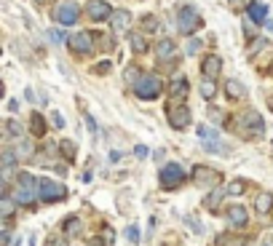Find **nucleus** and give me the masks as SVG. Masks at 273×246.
I'll return each instance as SVG.
<instances>
[{
  "instance_id": "nucleus-1",
  "label": "nucleus",
  "mask_w": 273,
  "mask_h": 246,
  "mask_svg": "<svg viewBox=\"0 0 273 246\" xmlns=\"http://www.w3.org/2000/svg\"><path fill=\"white\" fill-rule=\"evenodd\" d=\"M230 131L233 134H239L241 139H260L262 134H265V120H262L260 112L255 110H249V112H244V115H239L236 123H230Z\"/></svg>"
},
{
  "instance_id": "nucleus-2",
  "label": "nucleus",
  "mask_w": 273,
  "mask_h": 246,
  "mask_svg": "<svg viewBox=\"0 0 273 246\" xmlns=\"http://www.w3.org/2000/svg\"><path fill=\"white\" fill-rule=\"evenodd\" d=\"M161 91H164V80H161V75H155V72H145L142 78H139L134 83V94L139 99H158L161 97Z\"/></svg>"
},
{
  "instance_id": "nucleus-3",
  "label": "nucleus",
  "mask_w": 273,
  "mask_h": 246,
  "mask_svg": "<svg viewBox=\"0 0 273 246\" xmlns=\"http://www.w3.org/2000/svg\"><path fill=\"white\" fill-rule=\"evenodd\" d=\"M67 198V187H64L62 182H56V179H37V201L43 203H56V201H64Z\"/></svg>"
},
{
  "instance_id": "nucleus-4",
  "label": "nucleus",
  "mask_w": 273,
  "mask_h": 246,
  "mask_svg": "<svg viewBox=\"0 0 273 246\" xmlns=\"http://www.w3.org/2000/svg\"><path fill=\"white\" fill-rule=\"evenodd\" d=\"M177 27H180V32L190 37L196 30L201 27V16L196 11L193 6H182L180 11H177Z\"/></svg>"
},
{
  "instance_id": "nucleus-5",
  "label": "nucleus",
  "mask_w": 273,
  "mask_h": 246,
  "mask_svg": "<svg viewBox=\"0 0 273 246\" xmlns=\"http://www.w3.org/2000/svg\"><path fill=\"white\" fill-rule=\"evenodd\" d=\"M51 16L59 27H70L81 19V8H78V3H72V0H64V3H59L51 11Z\"/></svg>"
},
{
  "instance_id": "nucleus-6",
  "label": "nucleus",
  "mask_w": 273,
  "mask_h": 246,
  "mask_svg": "<svg viewBox=\"0 0 273 246\" xmlns=\"http://www.w3.org/2000/svg\"><path fill=\"white\" fill-rule=\"evenodd\" d=\"M158 179H161L164 190H174V187H180L185 182V169L180 163H166L161 169V174H158Z\"/></svg>"
},
{
  "instance_id": "nucleus-7",
  "label": "nucleus",
  "mask_w": 273,
  "mask_h": 246,
  "mask_svg": "<svg viewBox=\"0 0 273 246\" xmlns=\"http://www.w3.org/2000/svg\"><path fill=\"white\" fill-rule=\"evenodd\" d=\"M190 177H193V182L199 185V187H217V185H220V179H222V174L217 172V169H212V166H204V163L193 166Z\"/></svg>"
},
{
  "instance_id": "nucleus-8",
  "label": "nucleus",
  "mask_w": 273,
  "mask_h": 246,
  "mask_svg": "<svg viewBox=\"0 0 273 246\" xmlns=\"http://www.w3.org/2000/svg\"><path fill=\"white\" fill-rule=\"evenodd\" d=\"M67 46H70V51L72 54H91L94 51V32H86V30H81V32H72L67 35Z\"/></svg>"
},
{
  "instance_id": "nucleus-9",
  "label": "nucleus",
  "mask_w": 273,
  "mask_h": 246,
  "mask_svg": "<svg viewBox=\"0 0 273 246\" xmlns=\"http://www.w3.org/2000/svg\"><path fill=\"white\" fill-rule=\"evenodd\" d=\"M166 115H169V126L172 129H177V131H182V129H187L190 126V110H187V105H169L166 107Z\"/></svg>"
},
{
  "instance_id": "nucleus-10",
  "label": "nucleus",
  "mask_w": 273,
  "mask_h": 246,
  "mask_svg": "<svg viewBox=\"0 0 273 246\" xmlns=\"http://www.w3.org/2000/svg\"><path fill=\"white\" fill-rule=\"evenodd\" d=\"M199 139H201V145L209 150V153H225V147L220 145V137H217V131H214L212 126H206V123H201L199 129Z\"/></svg>"
},
{
  "instance_id": "nucleus-11",
  "label": "nucleus",
  "mask_w": 273,
  "mask_h": 246,
  "mask_svg": "<svg viewBox=\"0 0 273 246\" xmlns=\"http://www.w3.org/2000/svg\"><path fill=\"white\" fill-rule=\"evenodd\" d=\"M86 14H89V19H94V22H105V19H110L115 11L110 8L107 0H89V3H86Z\"/></svg>"
},
{
  "instance_id": "nucleus-12",
  "label": "nucleus",
  "mask_w": 273,
  "mask_h": 246,
  "mask_svg": "<svg viewBox=\"0 0 273 246\" xmlns=\"http://www.w3.org/2000/svg\"><path fill=\"white\" fill-rule=\"evenodd\" d=\"M155 56H158V62H164V64H174L177 62V46H174V40L164 37V40L155 46Z\"/></svg>"
},
{
  "instance_id": "nucleus-13",
  "label": "nucleus",
  "mask_w": 273,
  "mask_h": 246,
  "mask_svg": "<svg viewBox=\"0 0 273 246\" xmlns=\"http://www.w3.org/2000/svg\"><path fill=\"white\" fill-rule=\"evenodd\" d=\"M107 22H110V27H112V32H115V35H126L129 24H131V11H124V8H121V11H115Z\"/></svg>"
},
{
  "instance_id": "nucleus-14",
  "label": "nucleus",
  "mask_w": 273,
  "mask_h": 246,
  "mask_svg": "<svg viewBox=\"0 0 273 246\" xmlns=\"http://www.w3.org/2000/svg\"><path fill=\"white\" fill-rule=\"evenodd\" d=\"M222 70V59L217 54H206L204 56V62H201V72H204V78H217Z\"/></svg>"
},
{
  "instance_id": "nucleus-15",
  "label": "nucleus",
  "mask_w": 273,
  "mask_h": 246,
  "mask_svg": "<svg viewBox=\"0 0 273 246\" xmlns=\"http://www.w3.org/2000/svg\"><path fill=\"white\" fill-rule=\"evenodd\" d=\"M187 91H190V83H187L185 75H177V78L169 83V94H172L174 99H180V102L187 99Z\"/></svg>"
},
{
  "instance_id": "nucleus-16",
  "label": "nucleus",
  "mask_w": 273,
  "mask_h": 246,
  "mask_svg": "<svg viewBox=\"0 0 273 246\" xmlns=\"http://www.w3.org/2000/svg\"><path fill=\"white\" fill-rule=\"evenodd\" d=\"M247 16L252 19V22H255L257 27L265 22V16H268V6L262 3V0H252V3L247 6Z\"/></svg>"
},
{
  "instance_id": "nucleus-17",
  "label": "nucleus",
  "mask_w": 273,
  "mask_h": 246,
  "mask_svg": "<svg viewBox=\"0 0 273 246\" xmlns=\"http://www.w3.org/2000/svg\"><path fill=\"white\" fill-rule=\"evenodd\" d=\"M228 222H230V225H236V228H244V225L249 222L247 209H244L241 203H230V206H228Z\"/></svg>"
},
{
  "instance_id": "nucleus-18",
  "label": "nucleus",
  "mask_w": 273,
  "mask_h": 246,
  "mask_svg": "<svg viewBox=\"0 0 273 246\" xmlns=\"http://www.w3.org/2000/svg\"><path fill=\"white\" fill-rule=\"evenodd\" d=\"M35 198H37V185L35 187H30V185H16V190H14V201L16 203L27 206V203H32Z\"/></svg>"
},
{
  "instance_id": "nucleus-19",
  "label": "nucleus",
  "mask_w": 273,
  "mask_h": 246,
  "mask_svg": "<svg viewBox=\"0 0 273 246\" xmlns=\"http://www.w3.org/2000/svg\"><path fill=\"white\" fill-rule=\"evenodd\" d=\"M225 97L233 99V102H236V99H244V97H247V86H244L241 80L230 78L228 83H225Z\"/></svg>"
},
{
  "instance_id": "nucleus-20",
  "label": "nucleus",
  "mask_w": 273,
  "mask_h": 246,
  "mask_svg": "<svg viewBox=\"0 0 273 246\" xmlns=\"http://www.w3.org/2000/svg\"><path fill=\"white\" fill-rule=\"evenodd\" d=\"M62 233L67 235V238H78V235L83 233V222H81V217H67V220L62 222Z\"/></svg>"
},
{
  "instance_id": "nucleus-21",
  "label": "nucleus",
  "mask_w": 273,
  "mask_h": 246,
  "mask_svg": "<svg viewBox=\"0 0 273 246\" xmlns=\"http://www.w3.org/2000/svg\"><path fill=\"white\" fill-rule=\"evenodd\" d=\"M255 212L257 214H270L273 212V193H268V190L257 193V198H255Z\"/></svg>"
},
{
  "instance_id": "nucleus-22",
  "label": "nucleus",
  "mask_w": 273,
  "mask_h": 246,
  "mask_svg": "<svg viewBox=\"0 0 273 246\" xmlns=\"http://www.w3.org/2000/svg\"><path fill=\"white\" fill-rule=\"evenodd\" d=\"M30 134L37 137V139L46 137V118L41 115V112H32L30 115Z\"/></svg>"
},
{
  "instance_id": "nucleus-23",
  "label": "nucleus",
  "mask_w": 273,
  "mask_h": 246,
  "mask_svg": "<svg viewBox=\"0 0 273 246\" xmlns=\"http://www.w3.org/2000/svg\"><path fill=\"white\" fill-rule=\"evenodd\" d=\"M199 91H201V97L206 102H212L214 97H217V78H204L201 86H199Z\"/></svg>"
},
{
  "instance_id": "nucleus-24",
  "label": "nucleus",
  "mask_w": 273,
  "mask_h": 246,
  "mask_svg": "<svg viewBox=\"0 0 273 246\" xmlns=\"http://www.w3.org/2000/svg\"><path fill=\"white\" fill-rule=\"evenodd\" d=\"M249 238L244 235H233V233H220L217 235V246H247Z\"/></svg>"
},
{
  "instance_id": "nucleus-25",
  "label": "nucleus",
  "mask_w": 273,
  "mask_h": 246,
  "mask_svg": "<svg viewBox=\"0 0 273 246\" xmlns=\"http://www.w3.org/2000/svg\"><path fill=\"white\" fill-rule=\"evenodd\" d=\"M0 160H3V179H8V177H11V172H14V166H16V153H14L11 147H6L3 155H0Z\"/></svg>"
},
{
  "instance_id": "nucleus-26",
  "label": "nucleus",
  "mask_w": 273,
  "mask_h": 246,
  "mask_svg": "<svg viewBox=\"0 0 273 246\" xmlns=\"http://www.w3.org/2000/svg\"><path fill=\"white\" fill-rule=\"evenodd\" d=\"M129 43H131V49H134V54H145L147 51L145 32H129Z\"/></svg>"
},
{
  "instance_id": "nucleus-27",
  "label": "nucleus",
  "mask_w": 273,
  "mask_h": 246,
  "mask_svg": "<svg viewBox=\"0 0 273 246\" xmlns=\"http://www.w3.org/2000/svg\"><path fill=\"white\" fill-rule=\"evenodd\" d=\"M225 195V190H214V193H209L204 198V209L206 212H212V214H217V209H220V198Z\"/></svg>"
},
{
  "instance_id": "nucleus-28",
  "label": "nucleus",
  "mask_w": 273,
  "mask_h": 246,
  "mask_svg": "<svg viewBox=\"0 0 273 246\" xmlns=\"http://www.w3.org/2000/svg\"><path fill=\"white\" fill-rule=\"evenodd\" d=\"M14 209H16V201H14V198H8V193H6L3 201H0V212H3L6 228H8V222H11V217H14Z\"/></svg>"
},
{
  "instance_id": "nucleus-29",
  "label": "nucleus",
  "mask_w": 273,
  "mask_h": 246,
  "mask_svg": "<svg viewBox=\"0 0 273 246\" xmlns=\"http://www.w3.org/2000/svg\"><path fill=\"white\" fill-rule=\"evenodd\" d=\"M244 190H247V182H244V179H233V182H228V185H225V193H228V195H233V198H236V195H241Z\"/></svg>"
},
{
  "instance_id": "nucleus-30",
  "label": "nucleus",
  "mask_w": 273,
  "mask_h": 246,
  "mask_svg": "<svg viewBox=\"0 0 273 246\" xmlns=\"http://www.w3.org/2000/svg\"><path fill=\"white\" fill-rule=\"evenodd\" d=\"M46 37L54 43V46H62V43H67V37H64V32L59 30V27H51V30H46Z\"/></svg>"
},
{
  "instance_id": "nucleus-31",
  "label": "nucleus",
  "mask_w": 273,
  "mask_h": 246,
  "mask_svg": "<svg viewBox=\"0 0 273 246\" xmlns=\"http://www.w3.org/2000/svg\"><path fill=\"white\" fill-rule=\"evenodd\" d=\"M6 131H8L11 137H16V139H22V123H19L16 118H8V120H6Z\"/></svg>"
},
{
  "instance_id": "nucleus-32",
  "label": "nucleus",
  "mask_w": 273,
  "mask_h": 246,
  "mask_svg": "<svg viewBox=\"0 0 273 246\" xmlns=\"http://www.w3.org/2000/svg\"><path fill=\"white\" fill-rule=\"evenodd\" d=\"M142 27H145V32H161V22H158L155 16H145Z\"/></svg>"
},
{
  "instance_id": "nucleus-33",
  "label": "nucleus",
  "mask_w": 273,
  "mask_h": 246,
  "mask_svg": "<svg viewBox=\"0 0 273 246\" xmlns=\"http://www.w3.org/2000/svg\"><path fill=\"white\" fill-rule=\"evenodd\" d=\"M199 51H201V40H199V37H187V43H185V54H187V56H196Z\"/></svg>"
},
{
  "instance_id": "nucleus-34",
  "label": "nucleus",
  "mask_w": 273,
  "mask_h": 246,
  "mask_svg": "<svg viewBox=\"0 0 273 246\" xmlns=\"http://www.w3.org/2000/svg\"><path fill=\"white\" fill-rule=\"evenodd\" d=\"M142 78V75H139V70L137 67H126V83H131V86H134V83Z\"/></svg>"
},
{
  "instance_id": "nucleus-35",
  "label": "nucleus",
  "mask_w": 273,
  "mask_h": 246,
  "mask_svg": "<svg viewBox=\"0 0 273 246\" xmlns=\"http://www.w3.org/2000/svg\"><path fill=\"white\" fill-rule=\"evenodd\" d=\"M126 238H129L131 243H137V241H139V230L134 228V225H129V228H126Z\"/></svg>"
},
{
  "instance_id": "nucleus-36",
  "label": "nucleus",
  "mask_w": 273,
  "mask_h": 246,
  "mask_svg": "<svg viewBox=\"0 0 273 246\" xmlns=\"http://www.w3.org/2000/svg\"><path fill=\"white\" fill-rule=\"evenodd\" d=\"M110 67H112V64H110V62H99V64H97V67H94V75H102V72H110Z\"/></svg>"
},
{
  "instance_id": "nucleus-37",
  "label": "nucleus",
  "mask_w": 273,
  "mask_h": 246,
  "mask_svg": "<svg viewBox=\"0 0 273 246\" xmlns=\"http://www.w3.org/2000/svg\"><path fill=\"white\" fill-rule=\"evenodd\" d=\"M209 118H212V123H222V112L214 107V110H209Z\"/></svg>"
},
{
  "instance_id": "nucleus-38",
  "label": "nucleus",
  "mask_w": 273,
  "mask_h": 246,
  "mask_svg": "<svg viewBox=\"0 0 273 246\" xmlns=\"http://www.w3.org/2000/svg\"><path fill=\"white\" fill-rule=\"evenodd\" d=\"M86 126H89V131H91V137H97V123H94L91 115H86Z\"/></svg>"
},
{
  "instance_id": "nucleus-39",
  "label": "nucleus",
  "mask_w": 273,
  "mask_h": 246,
  "mask_svg": "<svg viewBox=\"0 0 273 246\" xmlns=\"http://www.w3.org/2000/svg\"><path fill=\"white\" fill-rule=\"evenodd\" d=\"M0 243H3V246H8V243H11V230H3V235H0Z\"/></svg>"
},
{
  "instance_id": "nucleus-40",
  "label": "nucleus",
  "mask_w": 273,
  "mask_h": 246,
  "mask_svg": "<svg viewBox=\"0 0 273 246\" xmlns=\"http://www.w3.org/2000/svg\"><path fill=\"white\" fill-rule=\"evenodd\" d=\"M187 225H190V230H193V233H201V230H204L199 220H187Z\"/></svg>"
},
{
  "instance_id": "nucleus-41",
  "label": "nucleus",
  "mask_w": 273,
  "mask_h": 246,
  "mask_svg": "<svg viewBox=\"0 0 273 246\" xmlns=\"http://www.w3.org/2000/svg\"><path fill=\"white\" fill-rule=\"evenodd\" d=\"M51 118H54V126H56V129H62V126H64V118L59 115V112H54Z\"/></svg>"
},
{
  "instance_id": "nucleus-42",
  "label": "nucleus",
  "mask_w": 273,
  "mask_h": 246,
  "mask_svg": "<svg viewBox=\"0 0 273 246\" xmlns=\"http://www.w3.org/2000/svg\"><path fill=\"white\" fill-rule=\"evenodd\" d=\"M134 155H137V158H147V147H142V145H139V147L134 150Z\"/></svg>"
},
{
  "instance_id": "nucleus-43",
  "label": "nucleus",
  "mask_w": 273,
  "mask_h": 246,
  "mask_svg": "<svg viewBox=\"0 0 273 246\" xmlns=\"http://www.w3.org/2000/svg\"><path fill=\"white\" fill-rule=\"evenodd\" d=\"M89 246H105V243H99V241H91Z\"/></svg>"
},
{
  "instance_id": "nucleus-44",
  "label": "nucleus",
  "mask_w": 273,
  "mask_h": 246,
  "mask_svg": "<svg viewBox=\"0 0 273 246\" xmlns=\"http://www.w3.org/2000/svg\"><path fill=\"white\" fill-rule=\"evenodd\" d=\"M268 107H270V112H273V97H270V102H268Z\"/></svg>"
},
{
  "instance_id": "nucleus-45",
  "label": "nucleus",
  "mask_w": 273,
  "mask_h": 246,
  "mask_svg": "<svg viewBox=\"0 0 273 246\" xmlns=\"http://www.w3.org/2000/svg\"><path fill=\"white\" fill-rule=\"evenodd\" d=\"M262 246H273V243H270V241H265V243H262Z\"/></svg>"
}]
</instances>
